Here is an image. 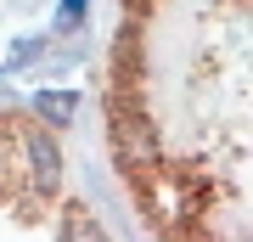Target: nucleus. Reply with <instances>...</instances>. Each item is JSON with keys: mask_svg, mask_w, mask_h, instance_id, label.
Returning <instances> with one entry per match:
<instances>
[{"mask_svg": "<svg viewBox=\"0 0 253 242\" xmlns=\"http://www.w3.org/2000/svg\"><path fill=\"white\" fill-rule=\"evenodd\" d=\"M34 107L45 113L51 124H62V118H68L73 107H79V96H73V90H40V96H34Z\"/></svg>", "mask_w": 253, "mask_h": 242, "instance_id": "obj_1", "label": "nucleus"}, {"mask_svg": "<svg viewBox=\"0 0 253 242\" xmlns=\"http://www.w3.org/2000/svg\"><path fill=\"white\" fill-rule=\"evenodd\" d=\"M79 17H84V0H62V11H56V28H79Z\"/></svg>", "mask_w": 253, "mask_h": 242, "instance_id": "obj_2", "label": "nucleus"}]
</instances>
